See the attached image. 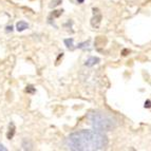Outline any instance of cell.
Returning <instances> with one entry per match:
<instances>
[{
    "label": "cell",
    "mask_w": 151,
    "mask_h": 151,
    "mask_svg": "<svg viewBox=\"0 0 151 151\" xmlns=\"http://www.w3.org/2000/svg\"><path fill=\"white\" fill-rule=\"evenodd\" d=\"M74 151H97L108 146V137L97 130H81L70 134L65 141Z\"/></svg>",
    "instance_id": "1"
},
{
    "label": "cell",
    "mask_w": 151,
    "mask_h": 151,
    "mask_svg": "<svg viewBox=\"0 0 151 151\" xmlns=\"http://www.w3.org/2000/svg\"><path fill=\"white\" fill-rule=\"evenodd\" d=\"M88 117L94 130L101 132L111 131L117 126V121L112 115H109L105 112H92L89 114Z\"/></svg>",
    "instance_id": "2"
},
{
    "label": "cell",
    "mask_w": 151,
    "mask_h": 151,
    "mask_svg": "<svg viewBox=\"0 0 151 151\" xmlns=\"http://www.w3.org/2000/svg\"><path fill=\"white\" fill-rule=\"evenodd\" d=\"M101 61V59L98 57H90L87 59V61L85 63V65H87V67H93V65H97L98 63Z\"/></svg>",
    "instance_id": "3"
},
{
    "label": "cell",
    "mask_w": 151,
    "mask_h": 151,
    "mask_svg": "<svg viewBox=\"0 0 151 151\" xmlns=\"http://www.w3.org/2000/svg\"><path fill=\"white\" fill-rule=\"evenodd\" d=\"M28 28H29L28 22H25V21H23V20L19 21V22H17V24H16V29H17L18 32H22V31L27 30Z\"/></svg>",
    "instance_id": "4"
},
{
    "label": "cell",
    "mask_w": 151,
    "mask_h": 151,
    "mask_svg": "<svg viewBox=\"0 0 151 151\" xmlns=\"http://www.w3.org/2000/svg\"><path fill=\"white\" fill-rule=\"evenodd\" d=\"M14 134H15V125H14V123H10V125H9V131H8L6 136H8L9 139H13Z\"/></svg>",
    "instance_id": "5"
},
{
    "label": "cell",
    "mask_w": 151,
    "mask_h": 151,
    "mask_svg": "<svg viewBox=\"0 0 151 151\" xmlns=\"http://www.w3.org/2000/svg\"><path fill=\"white\" fill-rule=\"evenodd\" d=\"M73 42H74V39H73V38H68V39H65V47H67V48H68L69 50H71V51H73L74 49L76 48V47H74Z\"/></svg>",
    "instance_id": "6"
},
{
    "label": "cell",
    "mask_w": 151,
    "mask_h": 151,
    "mask_svg": "<svg viewBox=\"0 0 151 151\" xmlns=\"http://www.w3.org/2000/svg\"><path fill=\"white\" fill-rule=\"evenodd\" d=\"M22 147H23V149H25V150H32V147H33V144L31 143L30 141L28 139V144H25V142L23 141L22 142Z\"/></svg>",
    "instance_id": "7"
},
{
    "label": "cell",
    "mask_w": 151,
    "mask_h": 151,
    "mask_svg": "<svg viewBox=\"0 0 151 151\" xmlns=\"http://www.w3.org/2000/svg\"><path fill=\"white\" fill-rule=\"evenodd\" d=\"M27 92H28V93H31V94H33V93H35V88H34V87L33 86H28L27 87Z\"/></svg>",
    "instance_id": "8"
},
{
    "label": "cell",
    "mask_w": 151,
    "mask_h": 151,
    "mask_svg": "<svg viewBox=\"0 0 151 151\" xmlns=\"http://www.w3.org/2000/svg\"><path fill=\"white\" fill-rule=\"evenodd\" d=\"M60 3H61V0H54V1H52V4H50V8H54L56 5L60 4Z\"/></svg>",
    "instance_id": "9"
},
{
    "label": "cell",
    "mask_w": 151,
    "mask_h": 151,
    "mask_svg": "<svg viewBox=\"0 0 151 151\" xmlns=\"http://www.w3.org/2000/svg\"><path fill=\"white\" fill-rule=\"evenodd\" d=\"M144 107L145 108H151V101H145V105H144Z\"/></svg>",
    "instance_id": "10"
},
{
    "label": "cell",
    "mask_w": 151,
    "mask_h": 151,
    "mask_svg": "<svg viewBox=\"0 0 151 151\" xmlns=\"http://www.w3.org/2000/svg\"><path fill=\"white\" fill-rule=\"evenodd\" d=\"M86 45H89L88 41H86V42H83V43H79V45H78L77 47H76V48H79V49L85 48V47H86Z\"/></svg>",
    "instance_id": "11"
},
{
    "label": "cell",
    "mask_w": 151,
    "mask_h": 151,
    "mask_svg": "<svg viewBox=\"0 0 151 151\" xmlns=\"http://www.w3.org/2000/svg\"><path fill=\"white\" fill-rule=\"evenodd\" d=\"M12 31H13L12 25H11V27H10V25H8V27H6V32H12Z\"/></svg>",
    "instance_id": "12"
},
{
    "label": "cell",
    "mask_w": 151,
    "mask_h": 151,
    "mask_svg": "<svg viewBox=\"0 0 151 151\" xmlns=\"http://www.w3.org/2000/svg\"><path fill=\"white\" fill-rule=\"evenodd\" d=\"M0 151H6V148L3 145H1V144H0Z\"/></svg>",
    "instance_id": "13"
},
{
    "label": "cell",
    "mask_w": 151,
    "mask_h": 151,
    "mask_svg": "<svg viewBox=\"0 0 151 151\" xmlns=\"http://www.w3.org/2000/svg\"><path fill=\"white\" fill-rule=\"evenodd\" d=\"M83 1H85V0H77L78 3H83Z\"/></svg>",
    "instance_id": "14"
}]
</instances>
